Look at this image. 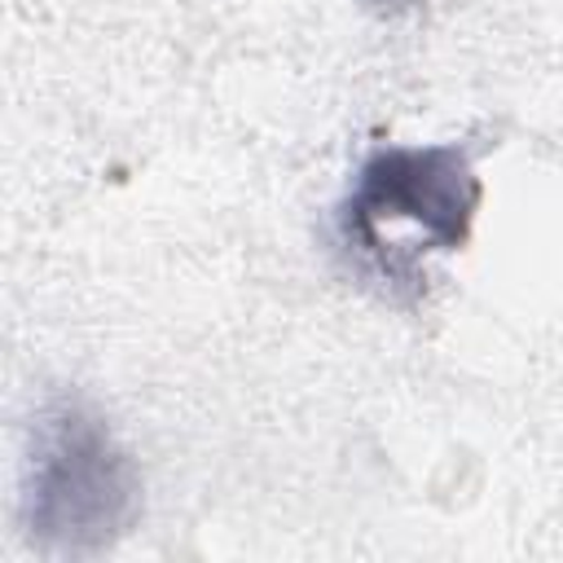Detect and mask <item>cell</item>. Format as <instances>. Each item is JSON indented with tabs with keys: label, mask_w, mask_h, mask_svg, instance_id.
<instances>
[{
	"label": "cell",
	"mask_w": 563,
	"mask_h": 563,
	"mask_svg": "<svg viewBox=\"0 0 563 563\" xmlns=\"http://www.w3.org/2000/svg\"><path fill=\"white\" fill-rule=\"evenodd\" d=\"M479 202L466 145H378L339 202V242L383 290H422L427 260L471 242Z\"/></svg>",
	"instance_id": "1"
},
{
	"label": "cell",
	"mask_w": 563,
	"mask_h": 563,
	"mask_svg": "<svg viewBox=\"0 0 563 563\" xmlns=\"http://www.w3.org/2000/svg\"><path fill=\"white\" fill-rule=\"evenodd\" d=\"M141 510V471L114 427L84 400L62 396L31 422L22 519L35 550L84 559L114 545Z\"/></svg>",
	"instance_id": "2"
},
{
	"label": "cell",
	"mask_w": 563,
	"mask_h": 563,
	"mask_svg": "<svg viewBox=\"0 0 563 563\" xmlns=\"http://www.w3.org/2000/svg\"><path fill=\"white\" fill-rule=\"evenodd\" d=\"M365 4H374V9H405V4H418V0H365Z\"/></svg>",
	"instance_id": "3"
}]
</instances>
